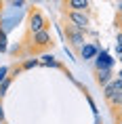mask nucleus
Returning a JSON list of instances; mask_svg holds the SVG:
<instances>
[{"mask_svg": "<svg viewBox=\"0 0 122 124\" xmlns=\"http://www.w3.org/2000/svg\"><path fill=\"white\" fill-rule=\"evenodd\" d=\"M114 93H116V88H114V84L109 82V84L105 86V91H103V99H105V101H109V99L114 97Z\"/></svg>", "mask_w": 122, "mask_h": 124, "instance_id": "ddd939ff", "label": "nucleus"}, {"mask_svg": "<svg viewBox=\"0 0 122 124\" xmlns=\"http://www.w3.org/2000/svg\"><path fill=\"white\" fill-rule=\"evenodd\" d=\"M0 122H4V109H2V101H0Z\"/></svg>", "mask_w": 122, "mask_h": 124, "instance_id": "aec40b11", "label": "nucleus"}, {"mask_svg": "<svg viewBox=\"0 0 122 124\" xmlns=\"http://www.w3.org/2000/svg\"><path fill=\"white\" fill-rule=\"evenodd\" d=\"M112 63H114V59L109 57L105 51H101L95 57V72H99V70H112Z\"/></svg>", "mask_w": 122, "mask_h": 124, "instance_id": "39448f33", "label": "nucleus"}, {"mask_svg": "<svg viewBox=\"0 0 122 124\" xmlns=\"http://www.w3.org/2000/svg\"><path fill=\"white\" fill-rule=\"evenodd\" d=\"M112 84H114L116 93H122V80H120V78H116V80H112Z\"/></svg>", "mask_w": 122, "mask_h": 124, "instance_id": "dca6fc26", "label": "nucleus"}, {"mask_svg": "<svg viewBox=\"0 0 122 124\" xmlns=\"http://www.w3.org/2000/svg\"><path fill=\"white\" fill-rule=\"evenodd\" d=\"M7 74H8V67H0V84L7 80Z\"/></svg>", "mask_w": 122, "mask_h": 124, "instance_id": "f3484780", "label": "nucleus"}, {"mask_svg": "<svg viewBox=\"0 0 122 124\" xmlns=\"http://www.w3.org/2000/svg\"><path fill=\"white\" fill-rule=\"evenodd\" d=\"M118 78H120V80H122V70H120V72H118Z\"/></svg>", "mask_w": 122, "mask_h": 124, "instance_id": "4be33fe9", "label": "nucleus"}, {"mask_svg": "<svg viewBox=\"0 0 122 124\" xmlns=\"http://www.w3.org/2000/svg\"><path fill=\"white\" fill-rule=\"evenodd\" d=\"M0 7H2V2H0Z\"/></svg>", "mask_w": 122, "mask_h": 124, "instance_id": "a878e982", "label": "nucleus"}, {"mask_svg": "<svg viewBox=\"0 0 122 124\" xmlns=\"http://www.w3.org/2000/svg\"><path fill=\"white\" fill-rule=\"evenodd\" d=\"M112 114H114V118H116V124H122V116H120V114L114 111V109H112Z\"/></svg>", "mask_w": 122, "mask_h": 124, "instance_id": "6ab92c4d", "label": "nucleus"}, {"mask_svg": "<svg viewBox=\"0 0 122 124\" xmlns=\"http://www.w3.org/2000/svg\"><path fill=\"white\" fill-rule=\"evenodd\" d=\"M116 53H118V55L122 53V30L118 32V38H116Z\"/></svg>", "mask_w": 122, "mask_h": 124, "instance_id": "4468645a", "label": "nucleus"}, {"mask_svg": "<svg viewBox=\"0 0 122 124\" xmlns=\"http://www.w3.org/2000/svg\"><path fill=\"white\" fill-rule=\"evenodd\" d=\"M42 30H49V23L42 17L40 8H30V21H27V34H38Z\"/></svg>", "mask_w": 122, "mask_h": 124, "instance_id": "f03ea898", "label": "nucleus"}, {"mask_svg": "<svg viewBox=\"0 0 122 124\" xmlns=\"http://www.w3.org/2000/svg\"><path fill=\"white\" fill-rule=\"evenodd\" d=\"M63 13H65V17H67V21H70V25L86 32V27H89V23H90V19H89L86 13H76V11H70V8H65Z\"/></svg>", "mask_w": 122, "mask_h": 124, "instance_id": "7ed1b4c3", "label": "nucleus"}, {"mask_svg": "<svg viewBox=\"0 0 122 124\" xmlns=\"http://www.w3.org/2000/svg\"><path fill=\"white\" fill-rule=\"evenodd\" d=\"M0 51H7V36L2 30H0Z\"/></svg>", "mask_w": 122, "mask_h": 124, "instance_id": "2eb2a0df", "label": "nucleus"}, {"mask_svg": "<svg viewBox=\"0 0 122 124\" xmlns=\"http://www.w3.org/2000/svg\"><path fill=\"white\" fill-rule=\"evenodd\" d=\"M107 105H109L114 111H116V109H120V107H122V93H114V97L107 101Z\"/></svg>", "mask_w": 122, "mask_h": 124, "instance_id": "9d476101", "label": "nucleus"}, {"mask_svg": "<svg viewBox=\"0 0 122 124\" xmlns=\"http://www.w3.org/2000/svg\"><path fill=\"white\" fill-rule=\"evenodd\" d=\"M0 21H2V11H0Z\"/></svg>", "mask_w": 122, "mask_h": 124, "instance_id": "393cba45", "label": "nucleus"}, {"mask_svg": "<svg viewBox=\"0 0 122 124\" xmlns=\"http://www.w3.org/2000/svg\"><path fill=\"white\" fill-rule=\"evenodd\" d=\"M11 82H13V76H7V80L0 84V99L7 95V91H8V86H11Z\"/></svg>", "mask_w": 122, "mask_h": 124, "instance_id": "f8f14e48", "label": "nucleus"}, {"mask_svg": "<svg viewBox=\"0 0 122 124\" xmlns=\"http://www.w3.org/2000/svg\"><path fill=\"white\" fill-rule=\"evenodd\" d=\"M65 36H67V42L72 46H76V48L84 46V32L82 30H78L74 25H65Z\"/></svg>", "mask_w": 122, "mask_h": 124, "instance_id": "20e7f679", "label": "nucleus"}, {"mask_svg": "<svg viewBox=\"0 0 122 124\" xmlns=\"http://www.w3.org/2000/svg\"><path fill=\"white\" fill-rule=\"evenodd\" d=\"M118 13H122V2H118Z\"/></svg>", "mask_w": 122, "mask_h": 124, "instance_id": "412c9836", "label": "nucleus"}, {"mask_svg": "<svg viewBox=\"0 0 122 124\" xmlns=\"http://www.w3.org/2000/svg\"><path fill=\"white\" fill-rule=\"evenodd\" d=\"M36 65H40V59H25L19 67L21 70H32V67H36Z\"/></svg>", "mask_w": 122, "mask_h": 124, "instance_id": "9b49d317", "label": "nucleus"}, {"mask_svg": "<svg viewBox=\"0 0 122 124\" xmlns=\"http://www.w3.org/2000/svg\"><path fill=\"white\" fill-rule=\"evenodd\" d=\"M53 46V40H51V34L49 30H42L38 34H25V38H23V51L25 53H42L46 48H51Z\"/></svg>", "mask_w": 122, "mask_h": 124, "instance_id": "f257e3e1", "label": "nucleus"}, {"mask_svg": "<svg viewBox=\"0 0 122 124\" xmlns=\"http://www.w3.org/2000/svg\"><path fill=\"white\" fill-rule=\"evenodd\" d=\"M40 65H49V67H57V70H65L59 61H55L53 55H42V57H40ZM65 72H67V70H65Z\"/></svg>", "mask_w": 122, "mask_h": 124, "instance_id": "1a4fd4ad", "label": "nucleus"}, {"mask_svg": "<svg viewBox=\"0 0 122 124\" xmlns=\"http://www.w3.org/2000/svg\"><path fill=\"white\" fill-rule=\"evenodd\" d=\"M118 114H120V116H122V107H120V109H118Z\"/></svg>", "mask_w": 122, "mask_h": 124, "instance_id": "b1692460", "label": "nucleus"}, {"mask_svg": "<svg viewBox=\"0 0 122 124\" xmlns=\"http://www.w3.org/2000/svg\"><path fill=\"white\" fill-rule=\"evenodd\" d=\"M8 4H11V7H23V4H25V2H23V0H11V2H8Z\"/></svg>", "mask_w": 122, "mask_h": 124, "instance_id": "a211bd4d", "label": "nucleus"}, {"mask_svg": "<svg viewBox=\"0 0 122 124\" xmlns=\"http://www.w3.org/2000/svg\"><path fill=\"white\" fill-rule=\"evenodd\" d=\"M90 7L89 0H67L65 2V8H70V11H76V13H86Z\"/></svg>", "mask_w": 122, "mask_h": 124, "instance_id": "423d86ee", "label": "nucleus"}, {"mask_svg": "<svg viewBox=\"0 0 122 124\" xmlns=\"http://www.w3.org/2000/svg\"><path fill=\"white\" fill-rule=\"evenodd\" d=\"M95 80H97L99 86H107L112 82V70H99V72H95Z\"/></svg>", "mask_w": 122, "mask_h": 124, "instance_id": "6e6552de", "label": "nucleus"}, {"mask_svg": "<svg viewBox=\"0 0 122 124\" xmlns=\"http://www.w3.org/2000/svg\"><path fill=\"white\" fill-rule=\"evenodd\" d=\"M118 59H120V63H122V53H120V55H118Z\"/></svg>", "mask_w": 122, "mask_h": 124, "instance_id": "5701e85b", "label": "nucleus"}, {"mask_svg": "<svg viewBox=\"0 0 122 124\" xmlns=\"http://www.w3.org/2000/svg\"><path fill=\"white\" fill-rule=\"evenodd\" d=\"M99 55V48L95 44H90V42H84V46H80V57L86 61V59H95Z\"/></svg>", "mask_w": 122, "mask_h": 124, "instance_id": "0eeeda50", "label": "nucleus"}]
</instances>
